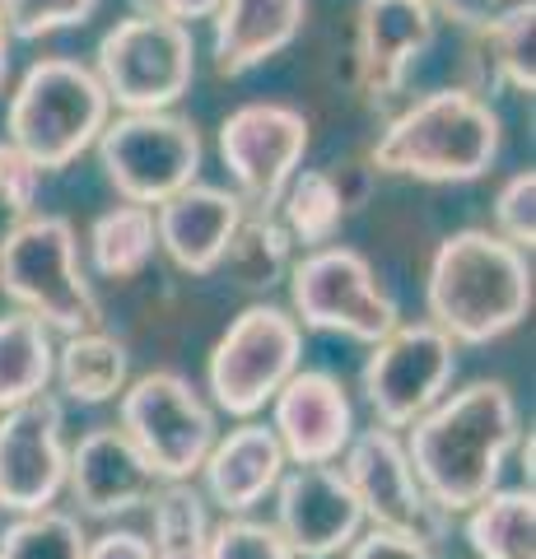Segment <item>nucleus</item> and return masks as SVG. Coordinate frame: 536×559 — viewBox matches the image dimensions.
Listing matches in <instances>:
<instances>
[{"label":"nucleus","mask_w":536,"mask_h":559,"mask_svg":"<svg viewBox=\"0 0 536 559\" xmlns=\"http://www.w3.org/2000/svg\"><path fill=\"white\" fill-rule=\"evenodd\" d=\"M517 439H523V419L513 392L495 378H480L462 392H443L406 429L402 443L429 503L453 518L499 489Z\"/></svg>","instance_id":"1"},{"label":"nucleus","mask_w":536,"mask_h":559,"mask_svg":"<svg viewBox=\"0 0 536 559\" xmlns=\"http://www.w3.org/2000/svg\"><path fill=\"white\" fill-rule=\"evenodd\" d=\"M425 308L453 345H490L509 336L532 312L527 252L495 229L448 234L429 257Z\"/></svg>","instance_id":"2"},{"label":"nucleus","mask_w":536,"mask_h":559,"mask_svg":"<svg viewBox=\"0 0 536 559\" xmlns=\"http://www.w3.org/2000/svg\"><path fill=\"white\" fill-rule=\"evenodd\" d=\"M504 145V121L490 108L486 94L466 90H434L406 103L373 140L369 164L388 178L415 182H476L486 178Z\"/></svg>","instance_id":"3"},{"label":"nucleus","mask_w":536,"mask_h":559,"mask_svg":"<svg viewBox=\"0 0 536 559\" xmlns=\"http://www.w3.org/2000/svg\"><path fill=\"white\" fill-rule=\"evenodd\" d=\"M108 117L112 103L103 94L94 66L75 57H43L14 84L5 108V140H14L43 173H61L94 150Z\"/></svg>","instance_id":"4"},{"label":"nucleus","mask_w":536,"mask_h":559,"mask_svg":"<svg viewBox=\"0 0 536 559\" xmlns=\"http://www.w3.org/2000/svg\"><path fill=\"white\" fill-rule=\"evenodd\" d=\"M0 294L43 326L90 331L103 322L94 280L80 266V238L61 215H24L0 238Z\"/></svg>","instance_id":"5"},{"label":"nucleus","mask_w":536,"mask_h":559,"mask_svg":"<svg viewBox=\"0 0 536 559\" xmlns=\"http://www.w3.org/2000/svg\"><path fill=\"white\" fill-rule=\"evenodd\" d=\"M285 285L294 322L308 331L373 345L402 322V308L383 289V280L373 275V266L355 248H341V242L308 248L299 261H289Z\"/></svg>","instance_id":"6"},{"label":"nucleus","mask_w":536,"mask_h":559,"mask_svg":"<svg viewBox=\"0 0 536 559\" xmlns=\"http://www.w3.org/2000/svg\"><path fill=\"white\" fill-rule=\"evenodd\" d=\"M98 168L108 187L122 201L159 205L172 191L192 187L201 178V131L192 117H178L172 108L159 112H122L108 117V127L94 140Z\"/></svg>","instance_id":"7"},{"label":"nucleus","mask_w":536,"mask_h":559,"mask_svg":"<svg viewBox=\"0 0 536 559\" xmlns=\"http://www.w3.org/2000/svg\"><path fill=\"white\" fill-rule=\"evenodd\" d=\"M303 359V326L281 304H248L224 326L211 359H205V392L211 401L234 415L252 419L271 406V396L285 388V378Z\"/></svg>","instance_id":"8"},{"label":"nucleus","mask_w":536,"mask_h":559,"mask_svg":"<svg viewBox=\"0 0 536 559\" xmlns=\"http://www.w3.org/2000/svg\"><path fill=\"white\" fill-rule=\"evenodd\" d=\"M94 75L112 108L122 112H159L172 108L196 80V43L192 28L154 20V14H127L98 38Z\"/></svg>","instance_id":"9"},{"label":"nucleus","mask_w":536,"mask_h":559,"mask_svg":"<svg viewBox=\"0 0 536 559\" xmlns=\"http://www.w3.org/2000/svg\"><path fill=\"white\" fill-rule=\"evenodd\" d=\"M117 429L141 448V457L159 480H192L211 443L219 439L215 411L205 396L172 369H154L122 388Z\"/></svg>","instance_id":"10"},{"label":"nucleus","mask_w":536,"mask_h":559,"mask_svg":"<svg viewBox=\"0 0 536 559\" xmlns=\"http://www.w3.org/2000/svg\"><path fill=\"white\" fill-rule=\"evenodd\" d=\"M453 373L457 345L434 322H396L383 341L369 345V359L359 369V392H365L378 425L410 429L453 388Z\"/></svg>","instance_id":"11"},{"label":"nucleus","mask_w":536,"mask_h":559,"mask_svg":"<svg viewBox=\"0 0 536 559\" xmlns=\"http://www.w3.org/2000/svg\"><path fill=\"white\" fill-rule=\"evenodd\" d=\"M308 154V117L289 103H243L219 121V164L248 210H275Z\"/></svg>","instance_id":"12"},{"label":"nucleus","mask_w":536,"mask_h":559,"mask_svg":"<svg viewBox=\"0 0 536 559\" xmlns=\"http://www.w3.org/2000/svg\"><path fill=\"white\" fill-rule=\"evenodd\" d=\"M336 462H341V476L350 480L369 527H402V532H415L420 540H429V546L443 540L448 513H439L420 489V480H415L402 429H388V425L355 429V439L345 443Z\"/></svg>","instance_id":"13"},{"label":"nucleus","mask_w":536,"mask_h":559,"mask_svg":"<svg viewBox=\"0 0 536 559\" xmlns=\"http://www.w3.org/2000/svg\"><path fill=\"white\" fill-rule=\"evenodd\" d=\"M65 411L51 392L0 411V509H51L65 495Z\"/></svg>","instance_id":"14"},{"label":"nucleus","mask_w":536,"mask_h":559,"mask_svg":"<svg viewBox=\"0 0 536 559\" xmlns=\"http://www.w3.org/2000/svg\"><path fill=\"white\" fill-rule=\"evenodd\" d=\"M275 527L289 540L299 559H332L365 532V509H359L350 480L336 462L285 466L275 480Z\"/></svg>","instance_id":"15"},{"label":"nucleus","mask_w":536,"mask_h":559,"mask_svg":"<svg viewBox=\"0 0 536 559\" xmlns=\"http://www.w3.org/2000/svg\"><path fill=\"white\" fill-rule=\"evenodd\" d=\"M439 38V14L425 0H359L355 10V84L373 108L406 90L410 70Z\"/></svg>","instance_id":"16"},{"label":"nucleus","mask_w":536,"mask_h":559,"mask_svg":"<svg viewBox=\"0 0 536 559\" xmlns=\"http://www.w3.org/2000/svg\"><path fill=\"white\" fill-rule=\"evenodd\" d=\"M271 429L289 466L336 462L355 439V406L341 378L326 369H294L285 388L271 396Z\"/></svg>","instance_id":"17"},{"label":"nucleus","mask_w":536,"mask_h":559,"mask_svg":"<svg viewBox=\"0 0 536 559\" xmlns=\"http://www.w3.org/2000/svg\"><path fill=\"white\" fill-rule=\"evenodd\" d=\"M159 476L117 425L90 429L65 457V495L84 518H122L154 495Z\"/></svg>","instance_id":"18"},{"label":"nucleus","mask_w":536,"mask_h":559,"mask_svg":"<svg viewBox=\"0 0 536 559\" xmlns=\"http://www.w3.org/2000/svg\"><path fill=\"white\" fill-rule=\"evenodd\" d=\"M243 197L229 187L192 182L172 191L168 201L154 205V234H159V252L187 275H211L219 271V257L243 219Z\"/></svg>","instance_id":"19"},{"label":"nucleus","mask_w":536,"mask_h":559,"mask_svg":"<svg viewBox=\"0 0 536 559\" xmlns=\"http://www.w3.org/2000/svg\"><path fill=\"white\" fill-rule=\"evenodd\" d=\"M285 448L275 439L271 425L243 419L238 429H229L224 439L211 443L201 462V495L205 503H215L219 513H252L262 503L275 480L285 476Z\"/></svg>","instance_id":"20"},{"label":"nucleus","mask_w":536,"mask_h":559,"mask_svg":"<svg viewBox=\"0 0 536 559\" xmlns=\"http://www.w3.org/2000/svg\"><path fill=\"white\" fill-rule=\"evenodd\" d=\"M215 75L243 80L275 61L308 24V0H219L215 10Z\"/></svg>","instance_id":"21"},{"label":"nucleus","mask_w":536,"mask_h":559,"mask_svg":"<svg viewBox=\"0 0 536 559\" xmlns=\"http://www.w3.org/2000/svg\"><path fill=\"white\" fill-rule=\"evenodd\" d=\"M476 57H480V84L486 90H536V5L532 0H509L504 10H490L486 20L472 28Z\"/></svg>","instance_id":"22"},{"label":"nucleus","mask_w":536,"mask_h":559,"mask_svg":"<svg viewBox=\"0 0 536 559\" xmlns=\"http://www.w3.org/2000/svg\"><path fill=\"white\" fill-rule=\"evenodd\" d=\"M51 382L65 392V401L80 406H103L117 401L122 388L131 382V349L108 336V331H71L57 345V364H51Z\"/></svg>","instance_id":"23"},{"label":"nucleus","mask_w":536,"mask_h":559,"mask_svg":"<svg viewBox=\"0 0 536 559\" xmlns=\"http://www.w3.org/2000/svg\"><path fill=\"white\" fill-rule=\"evenodd\" d=\"M289 252H294V242L285 234V224L275 219V210H243L229 248L219 257V271L229 275L238 289L271 294L275 285H285Z\"/></svg>","instance_id":"24"},{"label":"nucleus","mask_w":536,"mask_h":559,"mask_svg":"<svg viewBox=\"0 0 536 559\" xmlns=\"http://www.w3.org/2000/svg\"><path fill=\"white\" fill-rule=\"evenodd\" d=\"M150 503V555L154 559H205L211 546V503L192 480H159Z\"/></svg>","instance_id":"25"},{"label":"nucleus","mask_w":536,"mask_h":559,"mask_svg":"<svg viewBox=\"0 0 536 559\" xmlns=\"http://www.w3.org/2000/svg\"><path fill=\"white\" fill-rule=\"evenodd\" d=\"M466 546L476 559H532L536 540V499L527 489H490L466 509Z\"/></svg>","instance_id":"26"},{"label":"nucleus","mask_w":536,"mask_h":559,"mask_svg":"<svg viewBox=\"0 0 536 559\" xmlns=\"http://www.w3.org/2000/svg\"><path fill=\"white\" fill-rule=\"evenodd\" d=\"M154 252H159V234H154V205H108L90 224V266L103 280H131L141 275Z\"/></svg>","instance_id":"27"},{"label":"nucleus","mask_w":536,"mask_h":559,"mask_svg":"<svg viewBox=\"0 0 536 559\" xmlns=\"http://www.w3.org/2000/svg\"><path fill=\"white\" fill-rule=\"evenodd\" d=\"M51 364H57L51 326H43L33 312H20V308L5 312L0 318V411L47 392Z\"/></svg>","instance_id":"28"},{"label":"nucleus","mask_w":536,"mask_h":559,"mask_svg":"<svg viewBox=\"0 0 536 559\" xmlns=\"http://www.w3.org/2000/svg\"><path fill=\"white\" fill-rule=\"evenodd\" d=\"M275 219L285 224L289 242L299 248H326L336 242L341 224H345V201L332 182V168H299L289 178V187L275 201Z\"/></svg>","instance_id":"29"},{"label":"nucleus","mask_w":536,"mask_h":559,"mask_svg":"<svg viewBox=\"0 0 536 559\" xmlns=\"http://www.w3.org/2000/svg\"><path fill=\"white\" fill-rule=\"evenodd\" d=\"M84 536L75 513L51 509H33V513H14V522L0 532V559H84Z\"/></svg>","instance_id":"30"},{"label":"nucleus","mask_w":536,"mask_h":559,"mask_svg":"<svg viewBox=\"0 0 536 559\" xmlns=\"http://www.w3.org/2000/svg\"><path fill=\"white\" fill-rule=\"evenodd\" d=\"M103 0H0V14H5L10 38H51V33L80 28L94 20V10Z\"/></svg>","instance_id":"31"},{"label":"nucleus","mask_w":536,"mask_h":559,"mask_svg":"<svg viewBox=\"0 0 536 559\" xmlns=\"http://www.w3.org/2000/svg\"><path fill=\"white\" fill-rule=\"evenodd\" d=\"M205 559H299L289 550L275 522H257L248 513H224L219 527H211Z\"/></svg>","instance_id":"32"},{"label":"nucleus","mask_w":536,"mask_h":559,"mask_svg":"<svg viewBox=\"0 0 536 559\" xmlns=\"http://www.w3.org/2000/svg\"><path fill=\"white\" fill-rule=\"evenodd\" d=\"M495 234L513 248H536V173L517 168L495 191Z\"/></svg>","instance_id":"33"},{"label":"nucleus","mask_w":536,"mask_h":559,"mask_svg":"<svg viewBox=\"0 0 536 559\" xmlns=\"http://www.w3.org/2000/svg\"><path fill=\"white\" fill-rule=\"evenodd\" d=\"M47 173L28 159V154L14 145V140H0V215L10 219H24L33 215L38 205V191H43Z\"/></svg>","instance_id":"34"},{"label":"nucleus","mask_w":536,"mask_h":559,"mask_svg":"<svg viewBox=\"0 0 536 559\" xmlns=\"http://www.w3.org/2000/svg\"><path fill=\"white\" fill-rule=\"evenodd\" d=\"M345 559H434V546L402 527H369L341 550Z\"/></svg>","instance_id":"35"},{"label":"nucleus","mask_w":536,"mask_h":559,"mask_svg":"<svg viewBox=\"0 0 536 559\" xmlns=\"http://www.w3.org/2000/svg\"><path fill=\"white\" fill-rule=\"evenodd\" d=\"M135 14H154V20H168V24H182L192 28L201 20H215L219 0H131Z\"/></svg>","instance_id":"36"},{"label":"nucleus","mask_w":536,"mask_h":559,"mask_svg":"<svg viewBox=\"0 0 536 559\" xmlns=\"http://www.w3.org/2000/svg\"><path fill=\"white\" fill-rule=\"evenodd\" d=\"M84 559H154V555H150V540L141 532L112 527V532H103V536H90Z\"/></svg>","instance_id":"37"},{"label":"nucleus","mask_w":536,"mask_h":559,"mask_svg":"<svg viewBox=\"0 0 536 559\" xmlns=\"http://www.w3.org/2000/svg\"><path fill=\"white\" fill-rule=\"evenodd\" d=\"M425 5L434 10L439 20H453V24H462V28H476V24L495 10V0H425Z\"/></svg>","instance_id":"38"},{"label":"nucleus","mask_w":536,"mask_h":559,"mask_svg":"<svg viewBox=\"0 0 536 559\" xmlns=\"http://www.w3.org/2000/svg\"><path fill=\"white\" fill-rule=\"evenodd\" d=\"M10 28H5V14H0V90H5V80H10Z\"/></svg>","instance_id":"39"}]
</instances>
